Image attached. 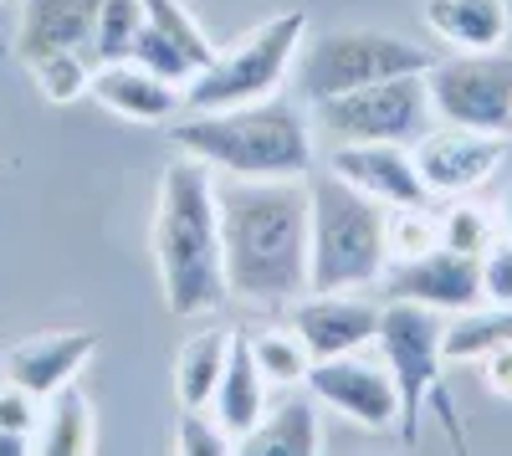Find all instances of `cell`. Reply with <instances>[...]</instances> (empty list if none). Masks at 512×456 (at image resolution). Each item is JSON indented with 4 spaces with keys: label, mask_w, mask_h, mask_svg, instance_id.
Wrapping results in <instances>:
<instances>
[{
    "label": "cell",
    "mask_w": 512,
    "mask_h": 456,
    "mask_svg": "<svg viewBox=\"0 0 512 456\" xmlns=\"http://www.w3.org/2000/svg\"><path fill=\"white\" fill-rule=\"evenodd\" d=\"M431 52L410 36L395 31H369V26H344V31H323L313 41H303V52L292 62V93L308 108L338 93L369 88V82H390V77H410V72H431Z\"/></svg>",
    "instance_id": "6"
},
{
    "label": "cell",
    "mask_w": 512,
    "mask_h": 456,
    "mask_svg": "<svg viewBox=\"0 0 512 456\" xmlns=\"http://www.w3.org/2000/svg\"><path fill=\"white\" fill-rule=\"evenodd\" d=\"M425 410H436V421H441V431H446V441H451V456H472V446H466V426H461V416H456V400H451L446 380L431 390Z\"/></svg>",
    "instance_id": "34"
},
{
    "label": "cell",
    "mask_w": 512,
    "mask_h": 456,
    "mask_svg": "<svg viewBox=\"0 0 512 456\" xmlns=\"http://www.w3.org/2000/svg\"><path fill=\"white\" fill-rule=\"evenodd\" d=\"M512 339V308H466L446 323V334H441V354L446 364H482L487 354H497L502 344Z\"/></svg>",
    "instance_id": "23"
},
{
    "label": "cell",
    "mask_w": 512,
    "mask_h": 456,
    "mask_svg": "<svg viewBox=\"0 0 512 456\" xmlns=\"http://www.w3.org/2000/svg\"><path fill=\"white\" fill-rule=\"evenodd\" d=\"M507 154V134H477V129H431L425 139L410 144V159H415V175L425 185V195H441V200H456V195H472L477 185H487L497 175V164Z\"/></svg>",
    "instance_id": "11"
},
{
    "label": "cell",
    "mask_w": 512,
    "mask_h": 456,
    "mask_svg": "<svg viewBox=\"0 0 512 456\" xmlns=\"http://www.w3.org/2000/svg\"><path fill=\"white\" fill-rule=\"evenodd\" d=\"M492 241H497V221L482 211V205H451V211L441 216V246H451V252H461V257H482Z\"/></svg>",
    "instance_id": "29"
},
{
    "label": "cell",
    "mask_w": 512,
    "mask_h": 456,
    "mask_svg": "<svg viewBox=\"0 0 512 456\" xmlns=\"http://www.w3.org/2000/svg\"><path fill=\"white\" fill-rule=\"evenodd\" d=\"M36 456H93V405L77 385L47 400L36 426Z\"/></svg>",
    "instance_id": "22"
},
{
    "label": "cell",
    "mask_w": 512,
    "mask_h": 456,
    "mask_svg": "<svg viewBox=\"0 0 512 456\" xmlns=\"http://www.w3.org/2000/svg\"><path fill=\"white\" fill-rule=\"evenodd\" d=\"M318 446H323L318 400L313 395H287L246 436H236L231 456H318Z\"/></svg>",
    "instance_id": "18"
},
{
    "label": "cell",
    "mask_w": 512,
    "mask_h": 456,
    "mask_svg": "<svg viewBox=\"0 0 512 456\" xmlns=\"http://www.w3.org/2000/svg\"><path fill=\"white\" fill-rule=\"evenodd\" d=\"M26 72L36 77V88H41V98H47V103H77V98H88V82H93L88 52H47V57L26 62Z\"/></svg>",
    "instance_id": "27"
},
{
    "label": "cell",
    "mask_w": 512,
    "mask_h": 456,
    "mask_svg": "<svg viewBox=\"0 0 512 456\" xmlns=\"http://www.w3.org/2000/svg\"><path fill=\"white\" fill-rule=\"evenodd\" d=\"M303 385L318 405L349 416L364 431H395L400 426V390H395V375L384 364H369L359 354L313 359Z\"/></svg>",
    "instance_id": "10"
},
{
    "label": "cell",
    "mask_w": 512,
    "mask_h": 456,
    "mask_svg": "<svg viewBox=\"0 0 512 456\" xmlns=\"http://www.w3.org/2000/svg\"><path fill=\"white\" fill-rule=\"evenodd\" d=\"M98 11H103V0H21L16 57L36 62L47 52H88Z\"/></svg>",
    "instance_id": "17"
},
{
    "label": "cell",
    "mask_w": 512,
    "mask_h": 456,
    "mask_svg": "<svg viewBox=\"0 0 512 456\" xmlns=\"http://www.w3.org/2000/svg\"><path fill=\"white\" fill-rule=\"evenodd\" d=\"M93 354H98V334H93V328L36 334V339H26V344H16L6 354V385H16L31 400L47 405L52 395H62L67 385H77V375L88 369Z\"/></svg>",
    "instance_id": "15"
},
{
    "label": "cell",
    "mask_w": 512,
    "mask_h": 456,
    "mask_svg": "<svg viewBox=\"0 0 512 456\" xmlns=\"http://www.w3.org/2000/svg\"><path fill=\"white\" fill-rule=\"evenodd\" d=\"M497 221H502V231H507V236H512V195H507V200H502V216H497Z\"/></svg>",
    "instance_id": "37"
},
{
    "label": "cell",
    "mask_w": 512,
    "mask_h": 456,
    "mask_svg": "<svg viewBox=\"0 0 512 456\" xmlns=\"http://www.w3.org/2000/svg\"><path fill=\"white\" fill-rule=\"evenodd\" d=\"M436 123L477 134H512V52H451L425 72Z\"/></svg>",
    "instance_id": "9"
},
{
    "label": "cell",
    "mask_w": 512,
    "mask_h": 456,
    "mask_svg": "<svg viewBox=\"0 0 512 456\" xmlns=\"http://www.w3.org/2000/svg\"><path fill=\"white\" fill-rule=\"evenodd\" d=\"M287 328L313 359H338V354H359L364 344H374L379 328V303L359 298V293H303L297 303H287Z\"/></svg>",
    "instance_id": "13"
},
{
    "label": "cell",
    "mask_w": 512,
    "mask_h": 456,
    "mask_svg": "<svg viewBox=\"0 0 512 456\" xmlns=\"http://www.w3.org/2000/svg\"><path fill=\"white\" fill-rule=\"evenodd\" d=\"M231 354V328H205L185 339L175 354V400L180 410H210V395L221 385V369Z\"/></svg>",
    "instance_id": "21"
},
{
    "label": "cell",
    "mask_w": 512,
    "mask_h": 456,
    "mask_svg": "<svg viewBox=\"0 0 512 456\" xmlns=\"http://www.w3.org/2000/svg\"><path fill=\"white\" fill-rule=\"evenodd\" d=\"M384 236H390V262L425 257L441 246V216H431L425 205H395L384 221Z\"/></svg>",
    "instance_id": "28"
},
{
    "label": "cell",
    "mask_w": 512,
    "mask_h": 456,
    "mask_svg": "<svg viewBox=\"0 0 512 456\" xmlns=\"http://www.w3.org/2000/svg\"><path fill=\"white\" fill-rule=\"evenodd\" d=\"M482 385H487V395L512 400V339H507L497 354H487V359H482Z\"/></svg>",
    "instance_id": "35"
},
{
    "label": "cell",
    "mask_w": 512,
    "mask_h": 456,
    "mask_svg": "<svg viewBox=\"0 0 512 456\" xmlns=\"http://www.w3.org/2000/svg\"><path fill=\"white\" fill-rule=\"evenodd\" d=\"M210 416H216L231 436H246L256 421L267 416V380L251 359V344L241 328H231V354H226V369H221V385L210 395Z\"/></svg>",
    "instance_id": "20"
},
{
    "label": "cell",
    "mask_w": 512,
    "mask_h": 456,
    "mask_svg": "<svg viewBox=\"0 0 512 456\" xmlns=\"http://www.w3.org/2000/svg\"><path fill=\"white\" fill-rule=\"evenodd\" d=\"M236 436L205 416V410H180V426H175V456H231Z\"/></svg>",
    "instance_id": "31"
},
{
    "label": "cell",
    "mask_w": 512,
    "mask_h": 456,
    "mask_svg": "<svg viewBox=\"0 0 512 456\" xmlns=\"http://www.w3.org/2000/svg\"><path fill=\"white\" fill-rule=\"evenodd\" d=\"M128 62H139L144 72H154V77H164V82H175V88H185V82L195 77L190 57L175 47V41H164L149 21H144V31H139V41H134V52H128Z\"/></svg>",
    "instance_id": "30"
},
{
    "label": "cell",
    "mask_w": 512,
    "mask_h": 456,
    "mask_svg": "<svg viewBox=\"0 0 512 456\" xmlns=\"http://www.w3.org/2000/svg\"><path fill=\"white\" fill-rule=\"evenodd\" d=\"M477 272H482V303L512 308V236H497L487 246L477 257Z\"/></svg>",
    "instance_id": "32"
},
{
    "label": "cell",
    "mask_w": 512,
    "mask_h": 456,
    "mask_svg": "<svg viewBox=\"0 0 512 456\" xmlns=\"http://www.w3.org/2000/svg\"><path fill=\"white\" fill-rule=\"evenodd\" d=\"M303 41H308L303 11H282L262 26H251L241 41L221 47L216 62L185 82V113H216V108H246V103L277 98L282 82L292 77Z\"/></svg>",
    "instance_id": "5"
},
{
    "label": "cell",
    "mask_w": 512,
    "mask_h": 456,
    "mask_svg": "<svg viewBox=\"0 0 512 456\" xmlns=\"http://www.w3.org/2000/svg\"><path fill=\"white\" fill-rule=\"evenodd\" d=\"M0 456H31V436H6L0 431Z\"/></svg>",
    "instance_id": "36"
},
{
    "label": "cell",
    "mask_w": 512,
    "mask_h": 456,
    "mask_svg": "<svg viewBox=\"0 0 512 456\" xmlns=\"http://www.w3.org/2000/svg\"><path fill=\"white\" fill-rule=\"evenodd\" d=\"M441 334H446V323H441L436 308H420V303H384L379 308L374 344H379L384 369L395 375V390H400V426L395 431H400L405 446L420 441L425 400H431V390L446 380Z\"/></svg>",
    "instance_id": "8"
},
{
    "label": "cell",
    "mask_w": 512,
    "mask_h": 456,
    "mask_svg": "<svg viewBox=\"0 0 512 456\" xmlns=\"http://www.w3.org/2000/svg\"><path fill=\"white\" fill-rule=\"evenodd\" d=\"M308 195H313L308 293H364V287H379L384 267H390V236H384L390 211L328 170L308 175Z\"/></svg>",
    "instance_id": "4"
},
{
    "label": "cell",
    "mask_w": 512,
    "mask_h": 456,
    "mask_svg": "<svg viewBox=\"0 0 512 456\" xmlns=\"http://www.w3.org/2000/svg\"><path fill=\"white\" fill-rule=\"evenodd\" d=\"M420 21L456 52H497L512 36L507 0H425Z\"/></svg>",
    "instance_id": "19"
},
{
    "label": "cell",
    "mask_w": 512,
    "mask_h": 456,
    "mask_svg": "<svg viewBox=\"0 0 512 456\" xmlns=\"http://www.w3.org/2000/svg\"><path fill=\"white\" fill-rule=\"evenodd\" d=\"M246 344H251V359H256V369H262L267 385L287 390V385L308 380L313 354L303 349V339H297L292 328H256V334H246Z\"/></svg>",
    "instance_id": "24"
},
{
    "label": "cell",
    "mask_w": 512,
    "mask_h": 456,
    "mask_svg": "<svg viewBox=\"0 0 512 456\" xmlns=\"http://www.w3.org/2000/svg\"><path fill=\"white\" fill-rule=\"evenodd\" d=\"M88 98H98L108 113H118L128 123H175L185 113V88L144 72L139 62H103V67H93Z\"/></svg>",
    "instance_id": "16"
},
{
    "label": "cell",
    "mask_w": 512,
    "mask_h": 456,
    "mask_svg": "<svg viewBox=\"0 0 512 456\" xmlns=\"http://www.w3.org/2000/svg\"><path fill=\"white\" fill-rule=\"evenodd\" d=\"M379 293H384V303H420L436 313H466L482 303V272H477V257L436 246L425 257L390 262L379 277Z\"/></svg>",
    "instance_id": "12"
},
{
    "label": "cell",
    "mask_w": 512,
    "mask_h": 456,
    "mask_svg": "<svg viewBox=\"0 0 512 456\" xmlns=\"http://www.w3.org/2000/svg\"><path fill=\"white\" fill-rule=\"evenodd\" d=\"M436 129V108L425 93V72L369 82V88L313 103V134L328 144H415Z\"/></svg>",
    "instance_id": "7"
},
{
    "label": "cell",
    "mask_w": 512,
    "mask_h": 456,
    "mask_svg": "<svg viewBox=\"0 0 512 456\" xmlns=\"http://www.w3.org/2000/svg\"><path fill=\"white\" fill-rule=\"evenodd\" d=\"M139 31H144V0H103V11H98V21H93V41H88L93 67H103V62H128Z\"/></svg>",
    "instance_id": "26"
},
{
    "label": "cell",
    "mask_w": 512,
    "mask_h": 456,
    "mask_svg": "<svg viewBox=\"0 0 512 456\" xmlns=\"http://www.w3.org/2000/svg\"><path fill=\"white\" fill-rule=\"evenodd\" d=\"M323 170L338 175L344 185H354L359 195L379 200L384 211H395V205H425L420 175H415V159L405 144H333Z\"/></svg>",
    "instance_id": "14"
},
{
    "label": "cell",
    "mask_w": 512,
    "mask_h": 456,
    "mask_svg": "<svg viewBox=\"0 0 512 456\" xmlns=\"http://www.w3.org/2000/svg\"><path fill=\"white\" fill-rule=\"evenodd\" d=\"M41 426V400H31L16 385H0V431L6 436H36Z\"/></svg>",
    "instance_id": "33"
},
{
    "label": "cell",
    "mask_w": 512,
    "mask_h": 456,
    "mask_svg": "<svg viewBox=\"0 0 512 456\" xmlns=\"http://www.w3.org/2000/svg\"><path fill=\"white\" fill-rule=\"evenodd\" d=\"M144 21L164 36V41H175V47L190 57V67L200 72V67H210L216 62V41H210V31L190 16V6L185 0H144Z\"/></svg>",
    "instance_id": "25"
},
{
    "label": "cell",
    "mask_w": 512,
    "mask_h": 456,
    "mask_svg": "<svg viewBox=\"0 0 512 456\" xmlns=\"http://www.w3.org/2000/svg\"><path fill=\"white\" fill-rule=\"evenodd\" d=\"M221 257L231 298L282 308L308 293L313 195L308 180H216Z\"/></svg>",
    "instance_id": "1"
},
{
    "label": "cell",
    "mask_w": 512,
    "mask_h": 456,
    "mask_svg": "<svg viewBox=\"0 0 512 456\" xmlns=\"http://www.w3.org/2000/svg\"><path fill=\"white\" fill-rule=\"evenodd\" d=\"M149 246H154L164 303H169L175 318H205V313H216L231 298L226 257H221L216 170H210V164L180 154L159 175Z\"/></svg>",
    "instance_id": "2"
},
{
    "label": "cell",
    "mask_w": 512,
    "mask_h": 456,
    "mask_svg": "<svg viewBox=\"0 0 512 456\" xmlns=\"http://www.w3.org/2000/svg\"><path fill=\"white\" fill-rule=\"evenodd\" d=\"M169 139L226 180H308L318 164L313 118H303V108L282 93L246 108L180 113L169 123Z\"/></svg>",
    "instance_id": "3"
}]
</instances>
